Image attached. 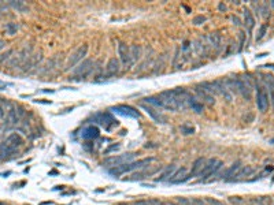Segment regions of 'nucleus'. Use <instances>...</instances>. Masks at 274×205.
<instances>
[{
    "label": "nucleus",
    "instance_id": "1",
    "mask_svg": "<svg viewBox=\"0 0 274 205\" xmlns=\"http://www.w3.org/2000/svg\"><path fill=\"white\" fill-rule=\"evenodd\" d=\"M155 160V157H144V159H140L137 162H132V163H126L122 164V166H117L110 168V174L114 176H119L125 172H130V171H135V170H144L147 167L151 166V163Z\"/></svg>",
    "mask_w": 274,
    "mask_h": 205
},
{
    "label": "nucleus",
    "instance_id": "2",
    "mask_svg": "<svg viewBox=\"0 0 274 205\" xmlns=\"http://www.w3.org/2000/svg\"><path fill=\"white\" fill-rule=\"evenodd\" d=\"M158 96H159V99H161V101H162V107H163V109H169V111H173V112L178 109L174 89L173 90H165V92H161Z\"/></svg>",
    "mask_w": 274,
    "mask_h": 205
},
{
    "label": "nucleus",
    "instance_id": "3",
    "mask_svg": "<svg viewBox=\"0 0 274 205\" xmlns=\"http://www.w3.org/2000/svg\"><path fill=\"white\" fill-rule=\"evenodd\" d=\"M136 154L135 153H125V154H115V156H111L104 159L103 166L106 167H117V166H122L126 163H132V160L135 159Z\"/></svg>",
    "mask_w": 274,
    "mask_h": 205
},
{
    "label": "nucleus",
    "instance_id": "4",
    "mask_svg": "<svg viewBox=\"0 0 274 205\" xmlns=\"http://www.w3.org/2000/svg\"><path fill=\"white\" fill-rule=\"evenodd\" d=\"M255 88H256V107L260 112H264L269 107V94L258 82L255 84Z\"/></svg>",
    "mask_w": 274,
    "mask_h": 205
},
{
    "label": "nucleus",
    "instance_id": "5",
    "mask_svg": "<svg viewBox=\"0 0 274 205\" xmlns=\"http://www.w3.org/2000/svg\"><path fill=\"white\" fill-rule=\"evenodd\" d=\"M92 70H93V60H91V59H85L84 62L79 63L77 67L73 70V75H74L73 80H77V77H79V78L88 77V75L92 72Z\"/></svg>",
    "mask_w": 274,
    "mask_h": 205
},
{
    "label": "nucleus",
    "instance_id": "6",
    "mask_svg": "<svg viewBox=\"0 0 274 205\" xmlns=\"http://www.w3.org/2000/svg\"><path fill=\"white\" fill-rule=\"evenodd\" d=\"M87 53H88V45H87V44H84V45H81V47H79V48L77 49V51H75L71 56H70L67 64H66V70H69V68L74 67V66L77 64L78 62H81L82 59L87 56Z\"/></svg>",
    "mask_w": 274,
    "mask_h": 205
},
{
    "label": "nucleus",
    "instance_id": "7",
    "mask_svg": "<svg viewBox=\"0 0 274 205\" xmlns=\"http://www.w3.org/2000/svg\"><path fill=\"white\" fill-rule=\"evenodd\" d=\"M121 70V62L117 58H111L106 64V74L101 75V78H111L115 77Z\"/></svg>",
    "mask_w": 274,
    "mask_h": 205
},
{
    "label": "nucleus",
    "instance_id": "8",
    "mask_svg": "<svg viewBox=\"0 0 274 205\" xmlns=\"http://www.w3.org/2000/svg\"><path fill=\"white\" fill-rule=\"evenodd\" d=\"M95 119H96V122L99 123V125L103 126V127L106 129L107 131L111 130V127H113V126H117V125H118V121H115V119H114L108 112H106V113H99V115L95 116Z\"/></svg>",
    "mask_w": 274,
    "mask_h": 205
},
{
    "label": "nucleus",
    "instance_id": "9",
    "mask_svg": "<svg viewBox=\"0 0 274 205\" xmlns=\"http://www.w3.org/2000/svg\"><path fill=\"white\" fill-rule=\"evenodd\" d=\"M110 111L113 112H117V113H121L122 116H126V118H140V113L136 111L133 107H129V105H117V107H111Z\"/></svg>",
    "mask_w": 274,
    "mask_h": 205
},
{
    "label": "nucleus",
    "instance_id": "10",
    "mask_svg": "<svg viewBox=\"0 0 274 205\" xmlns=\"http://www.w3.org/2000/svg\"><path fill=\"white\" fill-rule=\"evenodd\" d=\"M174 93H176V100H177V105H178V109H185L189 104H188V101H189V97L191 94L186 92L185 89H182V88H177V89H174Z\"/></svg>",
    "mask_w": 274,
    "mask_h": 205
},
{
    "label": "nucleus",
    "instance_id": "11",
    "mask_svg": "<svg viewBox=\"0 0 274 205\" xmlns=\"http://www.w3.org/2000/svg\"><path fill=\"white\" fill-rule=\"evenodd\" d=\"M118 55H119V59H121V63L123 66H127V68L133 64L132 63V59H130V51H129V47L123 43H119L118 45Z\"/></svg>",
    "mask_w": 274,
    "mask_h": 205
},
{
    "label": "nucleus",
    "instance_id": "12",
    "mask_svg": "<svg viewBox=\"0 0 274 205\" xmlns=\"http://www.w3.org/2000/svg\"><path fill=\"white\" fill-rule=\"evenodd\" d=\"M204 164H206V159H204V157H197L195 162H193V166H192V170H191V172L182 179V182H181V183H184V182H186L188 179L195 178V176L199 175L200 171H202V168L204 167Z\"/></svg>",
    "mask_w": 274,
    "mask_h": 205
},
{
    "label": "nucleus",
    "instance_id": "13",
    "mask_svg": "<svg viewBox=\"0 0 274 205\" xmlns=\"http://www.w3.org/2000/svg\"><path fill=\"white\" fill-rule=\"evenodd\" d=\"M232 81H233L236 89H237V93H240L241 96H243L244 99L248 101V100L251 99V90H252V89H251L250 86H247L241 78H234V80H232Z\"/></svg>",
    "mask_w": 274,
    "mask_h": 205
},
{
    "label": "nucleus",
    "instance_id": "14",
    "mask_svg": "<svg viewBox=\"0 0 274 205\" xmlns=\"http://www.w3.org/2000/svg\"><path fill=\"white\" fill-rule=\"evenodd\" d=\"M218 163V160L216 159H210L208 162H206L204 167L202 168V171H200V174L197 176H200V181H207L208 178H211L212 176V170H214L215 164Z\"/></svg>",
    "mask_w": 274,
    "mask_h": 205
},
{
    "label": "nucleus",
    "instance_id": "15",
    "mask_svg": "<svg viewBox=\"0 0 274 205\" xmlns=\"http://www.w3.org/2000/svg\"><path fill=\"white\" fill-rule=\"evenodd\" d=\"M140 107H141L143 109H144L145 112L148 113L149 116H151L152 119H154L156 123H165L166 122V118H165V115L162 112H159V111H156V109L154 108V107H149V105H147V104H144V103H141L140 104Z\"/></svg>",
    "mask_w": 274,
    "mask_h": 205
},
{
    "label": "nucleus",
    "instance_id": "16",
    "mask_svg": "<svg viewBox=\"0 0 274 205\" xmlns=\"http://www.w3.org/2000/svg\"><path fill=\"white\" fill-rule=\"evenodd\" d=\"M256 170L251 166H241V168L236 172V175L232 178L230 182H240V181H244L247 176H251Z\"/></svg>",
    "mask_w": 274,
    "mask_h": 205
},
{
    "label": "nucleus",
    "instance_id": "17",
    "mask_svg": "<svg viewBox=\"0 0 274 205\" xmlns=\"http://www.w3.org/2000/svg\"><path fill=\"white\" fill-rule=\"evenodd\" d=\"M30 58V51L28 49V47H25L22 51L18 53L17 58L11 59L10 63H8V66H10V68H12L14 66H21V64H25V62L28 60V59Z\"/></svg>",
    "mask_w": 274,
    "mask_h": 205
},
{
    "label": "nucleus",
    "instance_id": "18",
    "mask_svg": "<svg viewBox=\"0 0 274 205\" xmlns=\"http://www.w3.org/2000/svg\"><path fill=\"white\" fill-rule=\"evenodd\" d=\"M240 168H241V163L240 162H236L234 164H232V166L229 167L225 172L219 174V176H221L222 179H225V181H232V178L236 175V172H237Z\"/></svg>",
    "mask_w": 274,
    "mask_h": 205
},
{
    "label": "nucleus",
    "instance_id": "19",
    "mask_svg": "<svg viewBox=\"0 0 274 205\" xmlns=\"http://www.w3.org/2000/svg\"><path fill=\"white\" fill-rule=\"evenodd\" d=\"M99 135H100L99 127H96V126H88L81 133V138H84V140H96Z\"/></svg>",
    "mask_w": 274,
    "mask_h": 205
},
{
    "label": "nucleus",
    "instance_id": "20",
    "mask_svg": "<svg viewBox=\"0 0 274 205\" xmlns=\"http://www.w3.org/2000/svg\"><path fill=\"white\" fill-rule=\"evenodd\" d=\"M176 170H177V167L174 166V164L167 166L166 168L163 170V172L161 174V176H158V178L155 179V182H166V181H169V179L173 176L174 172H176Z\"/></svg>",
    "mask_w": 274,
    "mask_h": 205
},
{
    "label": "nucleus",
    "instance_id": "21",
    "mask_svg": "<svg viewBox=\"0 0 274 205\" xmlns=\"http://www.w3.org/2000/svg\"><path fill=\"white\" fill-rule=\"evenodd\" d=\"M4 142L7 145H10V146H12V148H18V146H22V145H24V138H22L19 134L12 133L6 138Z\"/></svg>",
    "mask_w": 274,
    "mask_h": 205
},
{
    "label": "nucleus",
    "instance_id": "22",
    "mask_svg": "<svg viewBox=\"0 0 274 205\" xmlns=\"http://www.w3.org/2000/svg\"><path fill=\"white\" fill-rule=\"evenodd\" d=\"M186 176V168L185 167H181V168L176 170V172L173 174V176H171L170 179H169V182L173 185H178L182 182V179Z\"/></svg>",
    "mask_w": 274,
    "mask_h": 205
},
{
    "label": "nucleus",
    "instance_id": "23",
    "mask_svg": "<svg viewBox=\"0 0 274 205\" xmlns=\"http://www.w3.org/2000/svg\"><path fill=\"white\" fill-rule=\"evenodd\" d=\"M15 153H17V148H12V146H10V145H7L6 142L0 144V160L7 159L8 156L15 154Z\"/></svg>",
    "mask_w": 274,
    "mask_h": 205
},
{
    "label": "nucleus",
    "instance_id": "24",
    "mask_svg": "<svg viewBox=\"0 0 274 205\" xmlns=\"http://www.w3.org/2000/svg\"><path fill=\"white\" fill-rule=\"evenodd\" d=\"M196 93H197V96L199 97H202L203 100H204V101L208 104V105H214L215 104V99H214V96H212V94H208L207 92H204V90L203 89H200L199 86H196Z\"/></svg>",
    "mask_w": 274,
    "mask_h": 205
},
{
    "label": "nucleus",
    "instance_id": "25",
    "mask_svg": "<svg viewBox=\"0 0 274 205\" xmlns=\"http://www.w3.org/2000/svg\"><path fill=\"white\" fill-rule=\"evenodd\" d=\"M129 51H130V59H132V63H136L141 59V47L140 45H132L129 47Z\"/></svg>",
    "mask_w": 274,
    "mask_h": 205
},
{
    "label": "nucleus",
    "instance_id": "26",
    "mask_svg": "<svg viewBox=\"0 0 274 205\" xmlns=\"http://www.w3.org/2000/svg\"><path fill=\"white\" fill-rule=\"evenodd\" d=\"M251 205H272V197L270 195H262V197H255L250 201Z\"/></svg>",
    "mask_w": 274,
    "mask_h": 205
},
{
    "label": "nucleus",
    "instance_id": "27",
    "mask_svg": "<svg viewBox=\"0 0 274 205\" xmlns=\"http://www.w3.org/2000/svg\"><path fill=\"white\" fill-rule=\"evenodd\" d=\"M188 104H189V107L192 108V111H195L196 113H202L203 111H204V105H203L202 103H199L195 97H192V96L189 97V101H188Z\"/></svg>",
    "mask_w": 274,
    "mask_h": 205
},
{
    "label": "nucleus",
    "instance_id": "28",
    "mask_svg": "<svg viewBox=\"0 0 274 205\" xmlns=\"http://www.w3.org/2000/svg\"><path fill=\"white\" fill-rule=\"evenodd\" d=\"M19 121H21V118H19V115H18V111H17V108H12L8 111V115H7V123H10V125H17V123H19Z\"/></svg>",
    "mask_w": 274,
    "mask_h": 205
},
{
    "label": "nucleus",
    "instance_id": "29",
    "mask_svg": "<svg viewBox=\"0 0 274 205\" xmlns=\"http://www.w3.org/2000/svg\"><path fill=\"white\" fill-rule=\"evenodd\" d=\"M195 49H196V52L199 53V55H203V56H206L207 52H208V48H207V45L202 44V39H199L197 41H195Z\"/></svg>",
    "mask_w": 274,
    "mask_h": 205
},
{
    "label": "nucleus",
    "instance_id": "30",
    "mask_svg": "<svg viewBox=\"0 0 274 205\" xmlns=\"http://www.w3.org/2000/svg\"><path fill=\"white\" fill-rule=\"evenodd\" d=\"M244 15H245V25H248V29H250V31H251L252 27L255 26V18L252 17L251 11L247 10V8H245V11H244Z\"/></svg>",
    "mask_w": 274,
    "mask_h": 205
},
{
    "label": "nucleus",
    "instance_id": "31",
    "mask_svg": "<svg viewBox=\"0 0 274 205\" xmlns=\"http://www.w3.org/2000/svg\"><path fill=\"white\" fill-rule=\"evenodd\" d=\"M144 101H145V103H148V104H152V105L156 107V108H163V107H162V101H161V99H159V96H149V97H145Z\"/></svg>",
    "mask_w": 274,
    "mask_h": 205
},
{
    "label": "nucleus",
    "instance_id": "32",
    "mask_svg": "<svg viewBox=\"0 0 274 205\" xmlns=\"http://www.w3.org/2000/svg\"><path fill=\"white\" fill-rule=\"evenodd\" d=\"M10 6L14 10H17V11H19V12H26V11H29V8L26 7V4H25L24 2H10Z\"/></svg>",
    "mask_w": 274,
    "mask_h": 205
},
{
    "label": "nucleus",
    "instance_id": "33",
    "mask_svg": "<svg viewBox=\"0 0 274 205\" xmlns=\"http://www.w3.org/2000/svg\"><path fill=\"white\" fill-rule=\"evenodd\" d=\"M165 62H166L165 55L159 56V59L156 60V63L154 64V74H159V72L162 71V68H163V66H165Z\"/></svg>",
    "mask_w": 274,
    "mask_h": 205
},
{
    "label": "nucleus",
    "instance_id": "34",
    "mask_svg": "<svg viewBox=\"0 0 274 205\" xmlns=\"http://www.w3.org/2000/svg\"><path fill=\"white\" fill-rule=\"evenodd\" d=\"M208 40L215 48H219V47H221V34L219 33H211L208 36Z\"/></svg>",
    "mask_w": 274,
    "mask_h": 205
},
{
    "label": "nucleus",
    "instance_id": "35",
    "mask_svg": "<svg viewBox=\"0 0 274 205\" xmlns=\"http://www.w3.org/2000/svg\"><path fill=\"white\" fill-rule=\"evenodd\" d=\"M6 33L8 34V36H14V34H17L18 31V25L14 23V22H8V23H6Z\"/></svg>",
    "mask_w": 274,
    "mask_h": 205
},
{
    "label": "nucleus",
    "instance_id": "36",
    "mask_svg": "<svg viewBox=\"0 0 274 205\" xmlns=\"http://www.w3.org/2000/svg\"><path fill=\"white\" fill-rule=\"evenodd\" d=\"M229 203L232 205H245L244 200L241 197H229Z\"/></svg>",
    "mask_w": 274,
    "mask_h": 205
},
{
    "label": "nucleus",
    "instance_id": "37",
    "mask_svg": "<svg viewBox=\"0 0 274 205\" xmlns=\"http://www.w3.org/2000/svg\"><path fill=\"white\" fill-rule=\"evenodd\" d=\"M121 148V145L119 144H114V145H110V146L107 148V149H104V152H103V154H110L111 152H115V150H118Z\"/></svg>",
    "mask_w": 274,
    "mask_h": 205
},
{
    "label": "nucleus",
    "instance_id": "38",
    "mask_svg": "<svg viewBox=\"0 0 274 205\" xmlns=\"http://www.w3.org/2000/svg\"><path fill=\"white\" fill-rule=\"evenodd\" d=\"M174 203L178 204V205H192V204H191V201L188 200V198H185V197H177L176 200H174Z\"/></svg>",
    "mask_w": 274,
    "mask_h": 205
},
{
    "label": "nucleus",
    "instance_id": "39",
    "mask_svg": "<svg viewBox=\"0 0 274 205\" xmlns=\"http://www.w3.org/2000/svg\"><path fill=\"white\" fill-rule=\"evenodd\" d=\"M266 31H267V23H263L262 26H260V29H259V34H258L256 40H262L264 37V34H266Z\"/></svg>",
    "mask_w": 274,
    "mask_h": 205
},
{
    "label": "nucleus",
    "instance_id": "40",
    "mask_svg": "<svg viewBox=\"0 0 274 205\" xmlns=\"http://www.w3.org/2000/svg\"><path fill=\"white\" fill-rule=\"evenodd\" d=\"M206 22V17H203V15H197V17H195L192 19V23L193 25H202Z\"/></svg>",
    "mask_w": 274,
    "mask_h": 205
},
{
    "label": "nucleus",
    "instance_id": "41",
    "mask_svg": "<svg viewBox=\"0 0 274 205\" xmlns=\"http://www.w3.org/2000/svg\"><path fill=\"white\" fill-rule=\"evenodd\" d=\"M191 204H192V205H208V204H207V201L202 200V198H192Z\"/></svg>",
    "mask_w": 274,
    "mask_h": 205
},
{
    "label": "nucleus",
    "instance_id": "42",
    "mask_svg": "<svg viewBox=\"0 0 274 205\" xmlns=\"http://www.w3.org/2000/svg\"><path fill=\"white\" fill-rule=\"evenodd\" d=\"M181 131L184 134H193L195 133V129L193 127H186V126H181Z\"/></svg>",
    "mask_w": 274,
    "mask_h": 205
},
{
    "label": "nucleus",
    "instance_id": "43",
    "mask_svg": "<svg viewBox=\"0 0 274 205\" xmlns=\"http://www.w3.org/2000/svg\"><path fill=\"white\" fill-rule=\"evenodd\" d=\"M207 204L208 205H225L224 203H221V201H218V200H215V198H207Z\"/></svg>",
    "mask_w": 274,
    "mask_h": 205
},
{
    "label": "nucleus",
    "instance_id": "44",
    "mask_svg": "<svg viewBox=\"0 0 274 205\" xmlns=\"http://www.w3.org/2000/svg\"><path fill=\"white\" fill-rule=\"evenodd\" d=\"M11 55H12V51H11V49H8V51L6 52V53H3V55H0V63H2V62H4L6 59H8Z\"/></svg>",
    "mask_w": 274,
    "mask_h": 205
},
{
    "label": "nucleus",
    "instance_id": "45",
    "mask_svg": "<svg viewBox=\"0 0 274 205\" xmlns=\"http://www.w3.org/2000/svg\"><path fill=\"white\" fill-rule=\"evenodd\" d=\"M244 41H245V33H244V31H241V33H240V48H238V52H240L241 49H243Z\"/></svg>",
    "mask_w": 274,
    "mask_h": 205
},
{
    "label": "nucleus",
    "instance_id": "46",
    "mask_svg": "<svg viewBox=\"0 0 274 205\" xmlns=\"http://www.w3.org/2000/svg\"><path fill=\"white\" fill-rule=\"evenodd\" d=\"M180 51H181V47H177L176 49V55H174V59H173V66H176V63L178 60V58H180Z\"/></svg>",
    "mask_w": 274,
    "mask_h": 205
},
{
    "label": "nucleus",
    "instance_id": "47",
    "mask_svg": "<svg viewBox=\"0 0 274 205\" xmlns=\"http://www.w3.org/2000/svg\"><path fill=\"white\" fill-rule=\"evenodd\" d=\"M148 201V205H163L162 201L156 200V198H151V200H147Z\"/></svg>",
    "mask_w": 274,
    "mask_h": 205
},
{
    "label": "nucleus",
    "instance_id": "48",
    "mask_svg": "<svg viewBox=\"0 0 274 205\" xmlns=\"http://www.w3.org/2000/svg\"><path fill=\"white\" fill-rule=\"evenodd\" d=\"M218 10L221 11V12H225L226 10H228V7H226L224 3H219V4H218Z\"/></svg>",
    "mask_w": 274,
    "mask_h": 205
},
{
    "label": "nucleus",
    "instance_id": "49",
    "mask_svg": "<svg viewBox=\"0 0 274 205\" xmlns=\"http://www.w3.org/2000/svg\"><path fill=\"white\" fill-rule=\"evenodd\" d=\"M232 19H233L234 25H237V26H240V25H241V22H240V18H238V17H236V15H233V17H232Z\"/></svg>",
    "mask_w": 274,
    "mask_h": 205
},
{
    "label": "nucleus",
    "instance_id": "50",
    "mask_svg": "<svg viewBox=\"0 0 274 205\" xmlns=\"http://www.w3.org/2000/svg\"><path fill=\"white\" fill-rule=\"evenodd\" d=\"M133 205H148V201L147 200H140V201H136Z\"/></svg>",
    "mask_w": 274,
    "mask_h": 205
},
{
    "label": "nucleus",
    "instance_id": "51",
    "mask_svg": "<svg viewBox=\"0 0 274 205\" xmlns=\"http://www.w3.org/2000/svg\"><path fill=\"white\" fill-rule=\"evenodd\" d=\"M189 45H191V43H189V41H184L182 51H188V49H189Z\"/></svg>",
    "mask_w": 274,
    "mask_h": 205
},
{
    "label": "nucleus",
    "instance_id": "52",
    "mask_svg": "<svg viewBox=\"0 0 274 205\" xmlns=\"http://www.w3.org/2000/svg\"><path fill=\"white\" fill-rule=\"evenodd\" d=\"M36 103H41V104H51V101H45V100H36Z\"/></svg>",
    "mask_w": 274,
    "mask_h": 205
},
{
    "label": "nucleus",
    "instance_id": "53",
    "mask_svg": "<svg viewBox=\"0 0 274 205\" xmlns=\"http://www.w3.org/2000/svg\"><path fill=\"white\" fill-rule=\"evenodd\" d=\"M4 47H6V43H4L3 40H0V51H2V49L4 48Z\"/></svg>",
    "mask_w": 274,
    "mask_h": 205
},
{
    "label": "nucleus",
    "instance_id": "54",
    "mask_svg": "<svg viewBox=\"0 0 274 205\" xmlns=\"http://www.w3.org/2000/svg\"><path fill=\"white\" fill-rule=\"evenodd\" d=\"M49 174H51V175H55V174H58V171H56V170H52V171H51Z\"/></svg>",
    "mask_w": 274,
    "mask_h": 205
},
{
    "label": "nucleus",
    "instance_id": "55",
    "mask_svg": "<svg viewBox=\"0 0 274 205\" xmlns=\"http://www.w3.org/2000/svg\"><path fill=\"white\" fill-rule=\"evenodd\" d=\"M267 53H259V55H258V58H263V56H266Z\"/></svg>",
    "mask_w": 274,
    "mask_h": 205
},
{
    "label": "nucleus",
    "instance_id": "56",
    "mask_svg": "<svg viewBox=\"0 0 274 205\" xmlns=\"http://www.w3.org/2000/svg\"><path fill=\"white\" fill-rule=\"evenodd\" d=\"M6 89V86H2V85H0V90H4Z\"/></svg>",
    "mask_w": 274,
    "mask_h": 205
},
{
    "label": "nucleus",
    "instance_id": "57",
    "mask_svg": "<svg viewBox=\"0 0 274 205\" xmlns=\"http://www.w3.org/2000/svg\"><path fill=\"white\" fill-rule=\"evenodd\" d=\"M169 205H178V204H176V203L173 201V203H169Z\"/></svg>",
    "mask_w": 274,
    "mask_h": 205
},
{
    "label": "nucleus",
    "instance_id": "58",
    "mask_svg": "<svg viewBox=\"0 0 274 205\" xmlns=\"http://www.w3.org/2000/svg\"><path fill=\"white\" fill-rule=\"evenodd\" d=\"M272 144H274V140H273V141H272Z\"/></svg>",
    "mask_w": 274,
    "mask_h": 205
}]
</instances>
